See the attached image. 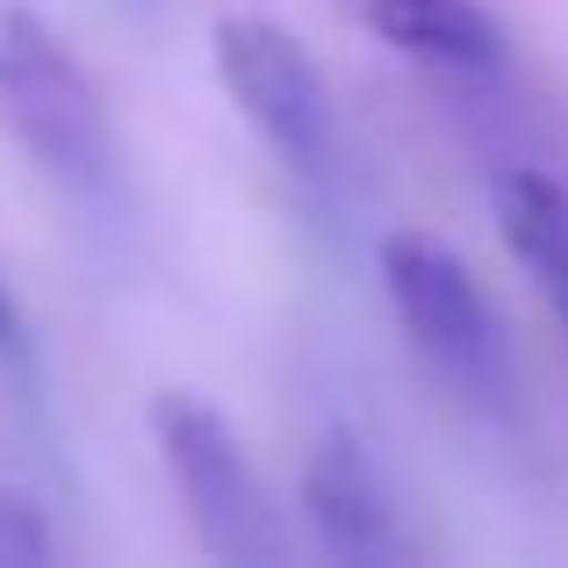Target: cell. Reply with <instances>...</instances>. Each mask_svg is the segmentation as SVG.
I'll return each instance as SVG.
<instances>
[{
  "instance_id": "cell-1",
  "label": "cell",
  "mask_w": 568,
  "mask_h": 568,
  "mask_svg": "<svg viewBox=\"0 0 568 568\" xmlns=\"http://www.w3.org/2000/svg\"><path fill=\"white\" fill-rule=\"evenodd\" d=\"M0 130L87 216H115L130 202L123 144L101 109V87L65 51V37L29 8H0Z\"/></svg>"
},
{
  "instance_id": "cell-2",
  "label": "cell",
  "mask_w": 568,
  "mask_h": 568,
  "mask_svg": "<svg viewBox=\"0 0 568 568\" xmlns=\"http://www.w3.org/2000/svg\"><path fill=\"white\" fill-rule=\"evenodd\" d=\"M382 288L396 303V324L410 338V353L432 367V382L460 403V410L511 425L518 417V361L504 317L489 310L483 281L468 274L454 245L425 231H396L382 245Z\"/></svg>"
},
{
  "instance_id": "cell-3",
  "label": "cell",
  "mask_w": 568,
  "mask_h": 568,
  "mask_svg": "<svg viewBox=\"0 0 568 568\" xmlns=\"http://www.w3.org/2000/svg\"><path fill=\"white\" fill-rule=\"evenodd\" d=\"M216 72L231 87L237 115L252 123V138L281 159L295 187L332 194L346 181V138H338L332 87H324L317 58L295 43V29L266 22V14L216 22Z\"/></svg>"
},
{
  "instance_id": "cell-4",
  "label": "cell",
  "mask_w": 568,
  "mask_h": 568,
  "mask_svg": "<svg viewBox=\"0 0 568 568\" xmlns=\"http://www.w3.org/2000/svg\"><path fill=\"white\" fill-rule=\"evenodd\" d=\"M152 439L166 454V475L181 489V511L194 526V540L231 568H266L281 561V526L266 504L252 454L237 439V425L194 388H166L152 396Z\"/></svg>"
},
{
  "instance_id": "cell-5",
  "label": "cell",
  "mask_w": 568,
  "mask_h": 568,
  "mask_svg": "<svg viewBox=\"0 0 568 568\" xmlns=\"http://www.w3.org/2000/svg\"><path fill=\"white\" fill-rule=\"evenodd\" d=\"M303 518L317 532V547L346 568H403L425 561V540L403 526L396 489L382 483L375 454L353 432H324L317 454L303 468Z\"/></svg>"
},
{
  "instance_id": "cell-6",
  "label": "cell",
  "mask_w": 568,
  "mask_h": 568,
  "mask_svg": "<svg viewBox=\"0 0 568 568\" xmlns=\"http://www.w3.org/2000/svg\"><path fill=\"white\" fill-rule=\"evenodd\" d=\"M338 8L375 43L432 72H497L511 58V37L489 0H338Z\"/></svg>"
},
{
  "instance_id": "cell-7",
  "label": "cell",
  "mask_w": 568,
  "mask_h": 568,
  "mask_svg": "<svg viewBox=\"0 0 568 568\" xmlns=\"http://www.w3.org/2000/svg\"><path fill=\"white\" fill-rule=\"evenodd\" d=\"M489 209H497V231L511 245V260L526 266L540 310L568 338V181L540 166H504L489 181Z\"/></svg>"
},
{
  "instance_id": "cell-8",
  "label": "cell",
  "mask_w": 568,
  "mask_h": 568,
  "mask_svg": "<svg viewBox=\"0 0 568 568\" xmlns=\"http://www.w3.org/2000/svg\"><path fill=\"white\" fill-rule=\"evenodd\" d=\"M58 532L29 489H0V568H51Z\"/></svg>"
},
{
  "instance_id": "cell-9",
  "label": "cell",
  "mask_w": 568,
  "mask_h": 568,
  "mask_svg": "<svg viewBox=\"0 0 568 568\" xmlns=\"http://www.w3.org/2000/svg\"><path fill=\"white\" fill-rule=\"evenodd\" d=\"M0 367L29 375V324H22V303H14L8 281H0Z\"/></svg>"
}]
</instances>
